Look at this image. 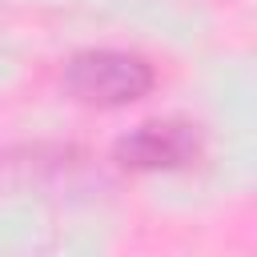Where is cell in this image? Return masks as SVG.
Masks as SVG:
<instances>
[{"instance_id": "1", "label": "cell", "mask_w": 257, "mask_h": 257, "mask_svg": "<svg viewBox=\"0 0 257 257\" xmlns=\"http://www.w3.org/2000/svg\"><path fill=\"white\" fill-rule=\"evenodd\" d=\"M153 84H157V72L137 52L88 48L64 64V88L80 104H92V108H124V104L149 96Z\"/></svg>"}, {"instance_id": "2", "label": "cell", "mask_w": 257, "mask_h": 257, "mask_svg": "<svg viewBox=\"0 0 257 257\" xmlns=\"http://www.w3.org/2000/svg\"><path fill=\"white\" fill-rule=\"evenodd\" d=\"M112 157L120 169H133V173L185 169L201 157V133L189 120H145L116 141Z\"/></svg>"}]
</instances>
